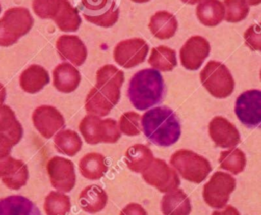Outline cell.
I'll return each instance as SVG.
<instances>
[{"mask_svg":"<svg viewBox=\"0 0 261 215\" xmlns=\"http://www.w3.org/2000/svg\"><path fill=\"white\" fill-rule=\"evenodd\" d=\"M169 163L184 179L194 183L205 180L212 170L208 159L186 149L175 151L171 155Z\"/></svg>","mask_w":261,"mask_h":215,"instance_id":"4","label":"cell"},{"mask_svg":"<svg viewBox=\"0 0 261 215\" xmlns=\"http://www.w3.org/2000/svg\"><path fill=\"white\" fill-rule=\"evenodd\" d=\"M114 105L104 98L95 87H93L88 93L85 100V109L89 114L97 116H106L110 113Z\"/></svg>","mask_w":261,"mask_h":215,"instance_id":"33","label":"cell"},{"mask_svg":"<svg viewBox=\"0 0 261 215\" xmlns=\"http://www.w3.org/2000/svg\"><path fill=\"white\" fill-rule=\"evenodd\" d=\"M166 87L161 73L154 68L137 71L129 79L127 97L138 110H147L164 99Z\"/></svg>","mask_w":261,"mask_h":215,"instance_id":"2","label":"cell"},{"mask_svg":"<svg viewBox=\"0 0 261 215\" xmlns=\"http://www.w3.org/2000/svg\"><path fill=\"white\" fill-rule=\"evenodd\" d=\"M61 0H33L32 7L36 15L43 19H53L56 15Z\"/></svg>","mask_w":261,"mask_h":215,"instance_id":"37","label":"cell"},{"mask_svg":"<svg viewBox=\"0 0 261 215\" xmlns=\"http://www.w3.org/2000/svg\"><path fill=\"white\" fill-rule=\"evenodd\" d=\"M81 9L85 19L102 28H110L119 17L116 0H81Z\"/></svg>","mask_w":261,"mask_h":215,"instance_id":"8","label":"cell"},{"mask_svg":"<svg viewBox=\"0 0 261 215\" xmlns=\"http://www.w3.org/2000/svg\"><path fill=\"white\" fill-rule=\"evenodd\" d=\"M234 189V177L228 173L217 171L205 183L203 187V199L211 208L222 209L226 206L229 196Z\"/></svg>","mask_w":261,"mask_h":215,"instance_id":"7","label":"cell"},{"mask_svg":"<svg viewBox=\"0 0 261 215\" xmlns=\"http://www.w3.org/2000/svg\"><path fill=\"white\" fill-rule=\"evenodd\" d=\"M148 63L158 71H171L177 64L175 50L163 45L154 47L151 49Z\"/></svg>","mask_w":261,"mask_h":215,"instance_id":"31","label":"cell"},{"mask_svg":"<svg viewBox=\"0 0 261 215\" xmlns=\"http://www.w3.org/2000/svg\"><path fill=\"white\" fill-rule=\"evenodd\" d=\"M0 215H41V213L30 199L13 195L0 199Z\"/></svg>","mask_w":261,"mask_h":215,"instance_id":"24","label":"cell"},{"mask_svg":"<svg viewBox=\"0 0 261 215\" xmlns=\"http://www.w3.org/2000/svg\"><path fill=\"white\" fill-rule=\"evenodd\" d=\"M160 207L163 215H190L192 212L189 197L178 187L163 196Z\"/></svg>","mask_w":261,"mask_h":215,"instance_id":"22","label":"cell"},{"mask_svg":"<svg viewBox=\"0 0 261 215\" xmlns=\"http://www.w3.org/2000/svg\"><path fill=\"white\" fill-rule=\"evenodd\" d=\"M208 40L201 36L189 38L179 50L180 64L189 70H197L210 54Z\"/></svg>","mask_w":261,"mask_h":215,"instance_id":"15","label":"cell"},{"mask_svg":"<svg viewBox=\"0 0 261 215\" xmlns=\"http://www.w3.org/2000/svg\"><path fill=\"white\" fill-rule=\"evenodd\" d=\"M200 80L206 91L215 98L223 99L234 90V79L222 62L211 60L200 72Z\"/></svg>","mask_w":261,"mask_h":215,"instance_id":"6","label":"cell"},{"mask_svg":"<svg viewBox=\"0 0 261 215\" xmlns=\"http://www.w3.org/2000/svg\"><path fill=\"white\" fill-rule=\"evenodd\" d=\"M246 2H247L249 5L254 6V5L260 4V3H261V0H246Z\"/></svg>","mask_w":261,"mask_h":215,"instance_id":"44","label":"cell"},{"mask_svg":"<svg viewBox=\"0 0 261 215\" xmlns=\"http://www.w3.org/2000/svg\"><path fill=\"white\" fill-rule=\"evenodd\" d=\"M143 179L161 193H168L178 187L180 180L176 171L164 160L154 158L152 163L142 172Z\"/></svg>","mask_w":261,"mask_h":215,"instance_id":"10","label":"cell"},{"mask_svg":"<svg viewBox=\"0 0 261 215\" xmlns=\"http://www.w3.org/2000/svg\"><path fill=\"white\" fill-rule=\"evenodd\" d=\"M124 82V73L112 64L100 67L96 72V90L114 106L119 102L120 89Z\"/></svg>","mask_w":261,"mask_h":215,"instance_id":"11","label":"cell"},{"mask_svg":"<svg viewBox=\"0 0 261 215\" xmlns=\"http://www.w3.org/2000/svg\"><path fill=\"white\" fill-rule=\"evenodd\" d=\"M0 178L10 190H19L29 179L27 164L19 159L8 156L0 159Z\"/></svg>","mask_w":261,"mask_h":215,"instance_id":"17","label":"cell"},{"mask_svg":"<svg viewBox=\"0 0 261 215\" xmlns=\"http://www.w3.org/2000/svg\"><path fill=\"white\" fill-rule=\"evenodd\" d=\"M141 127L145 137L159 147L172 146L181 133L178 117L166 106H158L146 111L141 116Z\"/></svg>","mask_w":261,"mask_h":215,"instance_id":"1","label":"cell"},{"mask_svg":"<svg viewBox=\"0 0 261 215\" xmlns=\"http://www.w3.org/2000/svg\"><path fill=\"white\" fill-rule=\"evenodd\" d=\"M260 78H261V70H260Z\"/></svg>","mask_w":261,"mask_h":215,"instance_id":"46","label":"cell"},{"mask_svg":"<svg viewBox=\"0 0 261 215\" xmlns=\"http://www.w3.org/2000/svg\"><path fill=\"white\" fill-rule=\"evenodd\" d=\"M219 165L222 169L229 171L232 174L241 173L246 167V155L239 148H231L222 151L219 155Z\"/></svg>","mask_w":261,"mask_h":215,"instance_id":"32","label":"cell"},{"mask_svg":"<svg viewBox=\"0 0 261 215\" xmlns=\"http://www.w3.org/2000/svg\"><path fill=\"white\" fill-rule=\"evenodd\" d=\"M234 113L248 128H261V90L251 89L236 100Z\"/></svg>","mask_w":261,"mask_h":215,"instance_id":"9","label":"cell"},{"mask_svg":"<svg viewBox=\"0 0 261 215\" xmlns=\"http://www.w3.org/2000/svg\"><path fill=\"white\" fill-rule=\"evenodd\" d=\"M32 120L39 133L46 139L52 138L65 126L63 115L59 110L50 105L37 107L33 112Z\"/></svg>","mask_w":261,"mask_h":215,"instance_id":"14","label":"cell"},{"mask_svg":"<svg viewBox=\"0 0 261 215\" xmlns=\"http://www.w3.org/2000/svg\"><path fill=\"white\" fill-rule=\"evenodd\" d=\"M56 50L62 60L81 66L87 59L88 51L84 42L75 35H62L57 39Z\"/></svg>","mask_w":261,"mask_h":215,"instance_id":"18","label":"cell"},{"mask_svg":"<svg viewBox=\"0 0 261 215\" xmlns=\"http://www.w3.org/2000/svg\"><path fill=\"white\" fill-rule=\"evenodd\" d=\"M82 76L74 65L62 62L53 69V86L61 93H71L75 91L81 83Z\"/></svg>","mask_w":261,"mask_h":215,"instance_id":"19","label":"cell"},{"mask_svg":"<svg viewBox=\"0 0 261 215\" xmlns=\"http://www.w3.org/2000/svg\"><path fill=\"white\" fill-rule=\"evenodd\" d=\"M133 2H136V3H145V2H148L150 0H132Z\"/></svg>","mask_w":261,"mask_h":215,"instance_id":"45","label":"cell"},{"mask_svg":"<svg viewBox=\"0 0 261 215\" xmlns=\"http://www.w3.org/2000/svg\"><path fill=\"white\" fill-rule=\"evenodd\" d=\"M108 196L106 192L97 184L86 186L79 196L81 208L90 214L102 211L107 205Z\"/></svg>","mask_w":261,"mask_h":215,"instance_id":"25","label":"cell"},{"mask_svg":"<svg viewBox=\"0 0 261 215\" xmlns=\"http://www.w3.org/2000/svg\"><path fill=\"white\" fill-rule=\"evenodd\" d=\"M244 40L252 51H261V22L251 24L244 33Z\"/></svg>","mask_w":261,"mask_h":215,"instance_id":"38","label":"cell"},{"mask_svg":"<svg viewBox=\"0 0 261 215\" xmlns=\"http://www.w3.org/2000/svg\"><path fill=\"white\" fill-rule=\"evenodd\" d=\"M119 215H147V212L140 204L130 203L121 210Z\"/></svg>","mask_w":261,"mask_h":215,"instance_id":"40","label":"cell"},{"mask_svg":"<svg viewBox=\"0 0 261 215\" xmlns=\"http://www.w3.org/2000/svg\"><path fill=\"white\" fill-rule=\"evenodd\" d=\"M34 24V18L28 8L11 7L0 18V46L14 45L27 35Z\"/></svg>","mask_w":261,"mask_h":215,"instance_id":"3","label":"cell"},{"mask_svg":"<svg viewBox=\"0 0 261 215\" xmlns=\"http://www.w3.org/2000/svg\"><path fill=\"white\" fill-rule=\"evenodd\" d=\"M81 174L88 179L97 180L105 175L108 170L106 158L100 153H88L79 162Z\"/></svg>","mask_w":261,"mask_h":215,"instance_id":"26","label":"cell"},{"mask_svg":"<svg viewBox=\"0 0 261 215\" xmlns=\"http://www.w3.org/2000/svg\"><path fill=\"white\" fill-rule=\"evenodd\" d=\"M196 15L205 26L218 25L225 16V8L220 0H202L196 7Z\"/></svg>","mask_w":261,"mask_h":215,"instance_id":"23","label":"cell"},{"mask_svg":"<svg viewBox=\"0 0 261 215\" xmlns=\"http://www.w3.org/2000/svg\"><path fill=\"white\" fill-rule=\"evenodd\" d=\"M46 169L52 186L57 191L68 193L74 187L76 176L71 160L54 156L48 160Z\"/></svg>","mask_w":261,"mask_h":215,"instance_id":"13","label":"cell"},{"mask_svg":"<svg viewBox=\"0 0 261 215\" xmlns=\"http://www.w3.org/2000/svg\"><path fill=\"white\" fill-rule=\"evenodd\" d=\"M149 52V45L141 38L122 40L113 50L114 61L123 68H132L146 59Z\"/></svg>","mask_w":261,"mask_h":215,"instance_id":"12","label":"cell"},{"mask_svg":"<svg viewBox=\"0 0 261 215\" xmlns=\"http://www.w3.org/2000/svg\"><path fill=\"white\" fill-rule=\"evenodd\" d=\"M177 25L176 17L166 10L155 12L149 21V30L151 34L159 40H168L172 38L177 31Z\"/></svg>","mask_w":261,"mask_h":215,"instance_id":"20","label":"cell"},{"mask_svg":"<svg viewBox=\"0 0 261 215\" xmlns=\"http://www.w3.org/2000/svg\"><path fill=\"white\" fill-rule=\"evenodd\" d=\"M6 98V89L5 87L0 83V104H3Z\"/></svg>","mask_w":261,"mask_h":215,"instance_id":"42","label":"cell"},{"mask_svg":"<svg viewBox=\"0 0 261 215\" xmlns=\"http://www.w3.org/2000/svg\"><path fill=\"white\" fill-rule=\"evenodd\" d=\"M118 126L120 132H122L125 136L134 137L140 135L142 130L140 114L134 111L124 112L119 118Z\"/></svg>","mask_w":261,"mask_h":215,"instance_id":"36","label":"cell"},{"mask_svg":"<svg viewBox=\"0 0 261 215\" xmlns=\"http://www.w3.org/2000/svg\"><path fill=\"white\" fill-rule=\"evenodd\" d=\"M212 215H240V212L232 206H225L220 210L214 211Z\"/></svg>","mask_w":261,"mask_h":215,"instance_id":"41","label":"cell"},{"mask_svg":"<svg viewBox=\"0 0 261 215\" xmlns=\"http://www.w3.org/2000/svg\"><path fill=\"white\" fill-rule=\"evenodd\" d=\"M50 83L49 72L41 65L33 64L27 67L19 76V86L25 93L36 94Z\"/></svg>","mask_w":261,"mask_h":215,"instance_id":"21","label":"cell"},{"mask_svg":"<svg viewBox=\"0 0 261 215\" xmlns=\"http://www.w3.org/2000/svg\"><path fill=\"white\" fill-rule=\"evenodd\" d=\"M54 147L60 154L72 157L82 150L83 142L76 131L61 129L54 136Z\"/></svg>","mask_w":261,"mask_h":215,"instance_id":"29","label":"cell"},{"mask_svg":"<svg viewBox=\"0 0 261 215\" xmlns=\"http://www.w3.org/2000/svg\"><path fill=\"white\" fill-rule=\"evenodd\" d=\"M14 143L12 140L8 136L0 132V159L7 158L10 155Z\"/></svg>","mask_w":261,"mask_h":215,"instance_id":"39","label":"cell"},{"mask_svg":"<svg viewBox=\"0 0 261 215\" xmlns=\"http://www.w3.org/2000/svg\"><path fill=\"white\" fill-rule=\"evenodd\" d=\"M0 132L8 136L14 145L22 138L23 129L14 111L7 105L0 104Z\"/></svg>","mask_w":261,"mask_h":215,"instance_id":"30","label":"cell"},{"mask_svg":"<svg viewBox=\"0 0 261 215\" xmlns=\"http://www.w3.org/2000/svg\"><path fill=\"white\" fill-rule=\"evenodd\" d=\"M0 12H1V4H0Z\"/></svg>","mask_w":261,"mask_h":215,"instance_id":"47","label":"cell"},{"mask_svg":"<svg viewBox=\"0 0 261 215\" xmlns=\"http://www.w3.org/2000/svg\"><path fill=\"white\" fill-rule=\"evenodd\" d=\"M79 129L89 145L99 143L114 144L121 136L118 123L112 118L101 119L100 116L88 114L79 124Z\"/></svg>","mask_w":261,"mask_h":215,"instance_id":"5","label":"cell"},{"mask_svg":"<svg viewBox=\"0 0 261 215\" xmlns=\"http://www.w3.org/2000/svg\"><path fill=\"white\" fill-rule=\"evenodd\" d=\"M53 20L62 32H76L82 23L77 8L73 7L68 0H61L60 7Z\"/></svg>","mask_w":261,"mask_h":215,"instance_id":"28","label":"cell"},{"mask_svg":"<svg viewBox=\"0 0 261 215\" xmlns=\"http://www.w3.org/2000/svg\"><path fill=\"white\" fill-rule=\"evenodd\" d=\"M223 5L225 8L224 19L231 23L244 20L250 11L249 4L246 0H224Z\"/></svg>","mask_w":261,"mask_h":215,"instance_id":"35","label":"cell"},{"mask_svg":"<svg viewBox=\"0 0 261 215\" xmlns=\"http://www.w3.org/2000/svg\"><path fill=\"white\" fill-rule=\"evenodd\" d=\"M154 156L150 148L143 144H135L125 152V164L137 173H142L153 161Z\"/></svg>","mask_w":261,"mask_h":215,"instance_id":"27","label":"cell"},{"mask_svg":"<svg viewBox=\"0 0 261 215\" xmlns=\"http://www.w3.org/2000/svg\"><path fill=\"white\" fill-rule=\"evenodd\" d=\"M208 131L215 146L219 148L231 149L241 142V135L236 125L223 116L213 117L208 124Z\"/></svg>","mask_w":261,"mask_h":215,"instance_id":"16","label":"cell"},{"mask_svg":"<svg viewBox=\"0 0 261 215\" xmlns=\"http://www.w3.org/2000/svg\"><path fill=\"white\" fill-rule=\"evenodd\" d=\"M180 1L184 2V3H186V4H191V5H193V4H196V3L201 2L202 0H180Z\"/></svg>","mask_w":261,"mask_h":215,"instance_id":"43","label":"cell"},{"mask_svg":"<svg viewBox=\"0 0 261 215\" xmlns=\"http://www.w3.org/2000/svg\"><path fill=\"white\" fill-rule=\"evenodd\" d=\"M70 199L63 193L50 192L44 202L46 215H67L70 211Z\"/></svg>","mask_w":261,"mask_h":215,"instance_id":"34","label":"cell"}]
</instances>
